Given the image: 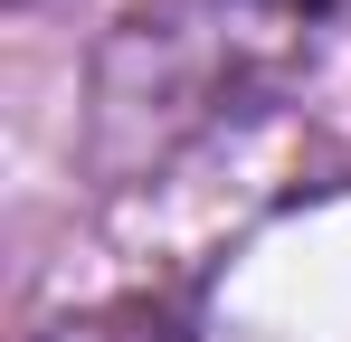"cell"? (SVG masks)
Here are the masks:
<instances>
[{"mask_svg": "<svg viewBox=\"0 0 351 342\" xmlns=\"http://www.w3.org/2000/svg\"><path fill=\"white\" fill-rule=\"evenodd\" d=\"M228 10H256V19H323V10H342V0H228Z\"/></svg>", "mask_w": 351, "mask_h": 342, "instance_id": "obj_1", "label": "cell"}]
</instances>
